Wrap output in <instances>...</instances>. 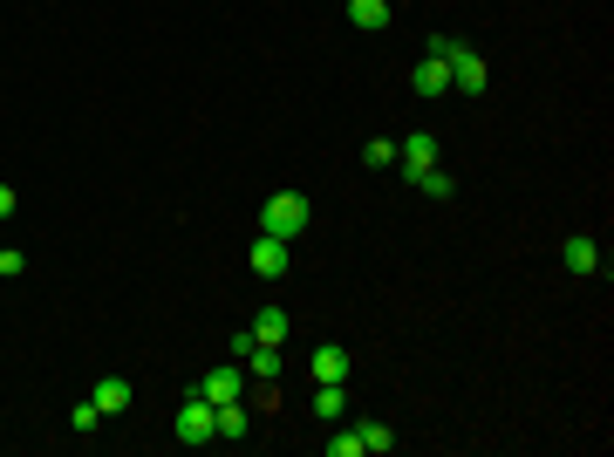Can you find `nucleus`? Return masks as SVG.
<instances>
[{"mask_svg":"<svg viewBox=\"0 0 614 457\" xmlns=\"http://www.w3.org/2000/svg\"><path fill=\"white\" fill-rule=\"evenodd\" d=\"M260 232H273V239L294 246V239L307 232V198H301V191H273L267 205H260Z\"/></svg>","mask_w":614,"mask_h":457,"instance_id":"1","label":"nucleus"},{"mask_svg":"<svg viewBox=\"0 0 614 457\" xmlns=\"http://www.w3.org/2000/svg\"><path fill=\"white\" fill-rule=\"evenodd\" d=\"M171 430H178V444H192V451H198V444H212V437H219V430H212V403H205V396H185Z\"/></svg>","mask_w":614,"mask_h":457,"instance_id":"2","label":"nucleus"},{"mask_svg":"<svg viewBox=\"0 0 614 457\" xmlns=\"http://www.w3.org/2000/svg\"><path fill=\"white\" fill-rule=\"evenodd\" d=\"M444 62H451V89H464V96H478V89H485V55H478L471 41H451V55H444Z\"/></svg>","mask_w":614,"mask_h":457,"instance_id":"3","label":"nucleus"},{"mask_svg":"<svg viewBox=\"0 0 614 457\" xmlns=\"http://www.w3.org/2000/svg\"><path fill=\"white\" fill-rule=\"evenodd\" d=\"M410 89H417V96H430V103H437V96H451V62L423 48V62L410 69Z\"/></svg>","mask_w":614,"mask_h":457,"instance_id":"4","label":"nucleus"},{"mask_svg":"<svg viewBox=\"0 0 614 457\" xmlns=\"http://www.w3.org/2000/svg\"><path fill=\"white\" fill-rule=\"evenodd\" d=\"M246 267L260 273V280H287V239L260 232V239H253V253H246Z\"/></svg>","mask_w":614,"mask_h":457,"instance_id":"5","label":"nucleus"},{"mask_svg":"<svg viewBox=\"0 0 614 457\" xmlns=\"http://www.w3.org/2000/svg\"><path fill=\"white\" fill-rule=\"evenodd\" d=\"M192 396H205V403H239V396H246V369H212V376H198Z\"/></svg>","mask_w":614,"mask_h":457,"instance_id":"6","label":"nucleus"},{"mask_svg":"<svg viewBox=\"0 0 614 457\" xmlns=\"http://www.w3.org/2000/svg\"><path fill=\"white\" fill-rule=\"evenodd\" d=\"M560 267L567 273H601V246H594L587 232H567V239H560Z\"/></svg>","mask_w":614,"mask_h":457,"instance_id":"7","label":"nucleus"},{"mask_svg":"<svg viewBox=\"0 0 614 457\" xmlns=\"http://www.w3.org/2000/svg\"><path fill=\"white\" fill-rule=\"evenodd\" d=\"M396 164H403V178H410V171H423V164H437V137H430V130L396 137Z\"/></svg>","mask_w":614,"mask_h":457,"instance_id":"8","label":"nucleus"},{"mask_svg":"<svg viewBox=\"0 0 614 457\" xmlns=\"http://www.w3.org/2000/svg\"><path fill=\"white\" fill-rule=\"evenodd\" d=\"M348 369H355V355H348L342 342H321V348H314V382H348Z\"/></svg>","mask_w":614,"mask_h":457,"instance_id":"9","label":"nucleus"},{"mask_svg":"<svg viewBox=\"0 0 614 457\" xmlns=\"http://www.w3.org/2000/svg\"><path fill=\"white\" fill-rule=\"evenodd\" d=\"M130 396H137V389H130L123 376H110V382H96V389H89V403H96L103 417H123V410H130Z\"/></svg>","mask_w":614,"mask_h":457,"instance_id":"10","label":"nucleus"},{"mask_svg":"<svg viewBox=\"0 0 614 457\" xmlns=\"http://www.w3.org/2000/svg\"><path fill=\"white\" fill-rule=\"evenodd\" d=\"M287 328H294V321H287V314H280V307H260V314H253V328H246V335H253V342H267V348H280V342H287Z\"/></svg>","mask_w":614,"mask_h":457,"instance_id":"11","label":"nucleus"},{"mask_svg":"<svg viewBox=\"0 0 614 457\" xmlns=\"http://www.w3.org/2000/svg\"><path fill=\"white\" fill-rule=\"evenodd\" d=\"M212 430H219V437H246V430H253V410H246V403H212Z\"/></svg>","mask_w":614,"mask_h":457,"instance_id":"12","label":"nucleus"},{"mask_svg":"<svg viewBox=\"0 0 614 457\" xmlns=\"http://www.w3.org/2000/svg\"><path fill=\"white\" fill-rule=\"evenodd\" d=\"M348 21H355L362 35H383L389 28V0H348Z\"/></svg>","mask_w":614,"mask_h":457,"instance_id":"13","label":"nucleus"},{"mask_svg":"<svg viewBox=\"0 0 614 457\" xmlns=\"http://www.w3.org/2000/svg\"><path fill=\"white\" fill-rule=\"evenodd\" d=\"M342 410H348V389H342V382H314V417H321V423H342Z\"/></svg>","mask_w":614,"mask_h":457,"instance_id":"14","label":"nucleus"},{"mask_svg":"<svg viewBox=\"0 0 614 457\" xmlns=\"http://www.w3.org/2000/svg\"><path fill=\"white\" fill-rule=\"evenodd\" d=\"M410 185H417L423 198H451V191H458V185H451V171H437V164H423V171H410Z\"/></svg>","mask_w":614,"mask_h":457,"instance_id":"15","label":"nucleus"},{"mask_svg":"<svg viewBox=\"0 0 614 457\" xmlns=\"http://www.w3.org/2000/svg\"><path fill=\"white\" fill-rule=\"evenodd\" d=\"M355 430H362V451H369V457L396 451V430H389V423H355Z\"/></svg>","mask_w":614,"mask_h":457,"instance_id":"16","label":"nucleus"},{"mask_svg":"<svg viewBox=\"0 0 614 457\" xmlns=\"http://www.w3.org/2000/svg\"><path fill=\"white\" fill-rule=\"evenodd\" d=\"M69 430H76V437H96V430H103V410H96V403L82 396L76 410H69Z\"/></svg>","mask_w":614,"mask_h":457,"instance_id":"17","label":"nucleus"},{"mask_svg":"<svg viewBox=\"0 0 614 457\" xmlns=\"http://www.w3.org/2000/svg\"><path fill=\"white\" fill-rule=\"evenodd\" d=\"M362 164H369V171L396 164V137H369V144H362Z\"/></svg>","mask_w":614,"mask_h":457,"instance_id":"18","label":"nucleus"},{"mask_svg":"<svg viewBox=\"0 0 614 457\" xmlns=\"http://www.w3.org/2000/svg\"><path fill=\"white\" fill-rule=\"evenodd\" d=\"M328 457H369L362 451V430H335V437H328Z\"/></svg>","mask_w":614,"mask_h":457,"instance_id":"19","label":"nucleus"},{"mask_svg":"<svg viewBox=\"0 0 614 457\" xmlns=\"http://www.w3.org/2000/svg\"><path fill=\"white\" fill-rule=\"evenodd\" d=\"M14 273H28V253H21V246H0V280H14Z\"/></svg>","mask_w":614,"mask_h":457,"instance_id":"20","label":"nucleus"},{"mask_svg":"<svg viewBox=\"0 0 614 457\" xmlns=\"http://www.w3.org/2000/svg\"><path fill=\"white\" fill-rule=\"evenodd\" d=\"M7 212H14V191H7V185H0V219H7Z\"/></svg>","mask_w":614,"mask_h":457,"instance_id":"21","label":"nucleus"}]
</instances>
